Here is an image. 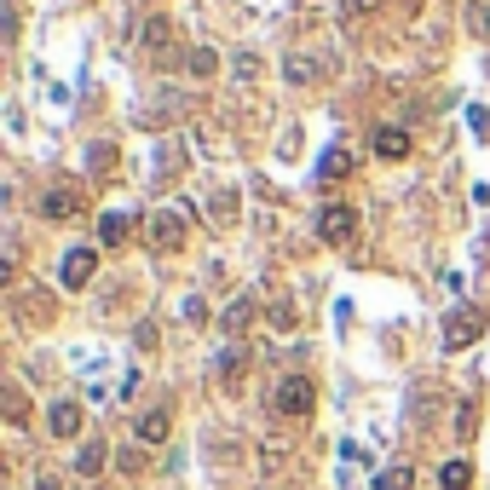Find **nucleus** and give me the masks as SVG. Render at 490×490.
Masks as SVG:
<instances>
[{
	"mask_svg": "<svg viewBox=\"0 0 490 490\" xmlns=\"http://www.w3.org/2000/svg\"><path fill=\"white\" fill-rule=\"evenodd\" d=\"M58 277H64V289H87L92 277H99V248H70L64 255V265H58Z\"/></svg>",
	"mask_w": 490,
	"mask_h": 490,
	"instance_id": "nucleus-5",
	"label": "nucleus"
},
{
	"mask_svg": "<svg viewBox=\"0 0 490 490\" xmlns=\"http://www.w3.org/2000/svg\"><path fill=\"white\" fill-rule=\"evenodd\" d=\"M485 335V312L479 306H456L445 318V352H462V346H473Z\"/></svg>",
	"mask_w": 490,
	"mask_h": 490,
	"instance_id": "nucleus-2",
	"label": "nucleus"
},
{
	"mask_svg": "<svg viewBox=\"0 0 490 490\" xmlns=\"http://www.w3.org/2000/svg\"><path fill=\"white\" fill-rule=\"evenodd\" d=\"M6 421H24V392L6 387Z\"/></svg>",
	"mask_w": 490,
	"mask_h": 490,
	"instance_id": "nucleus-23",
	"label": "nucleus"
},
{
	"mask_svg": "<svg viewBox=\"0 0 490 490\" xmlns=\"http://www.w3.org/2000/svg\"><path fill=\"white\" fill-rule=\"evenodd\" d=\"M318 173H323V179H346V173H352V150H323V162H318Z\"/></svg>",
	"mask_w": 490,
	"mask_h": 490,
	"instance_id": "nucleus-16",
	"label": "nucleus"
},
{
	"mask_svg": "<svg viewBox=\"0 0 490 490\" xmlns=\"http://www.w3.org/2000/svg\"><path fill=\"white\" fill-rule=\"evenodd\" d=\"M283 75H289L294 87H312V82L323 75V64H318L312 53H289V58H283Z\"/></svg>",
	"mask_w": 490,
	"mask_h": 490,
	"instance_id": "nucleus-8",
	"label": "nucleus"
},
{
	"mask_svg": "<svg viewBox=\"0 0 490 490\" xmlns=\"http://www.w3.org/2000/svg\"><path fill=\"white\" fill-rule=\"evenodd\" d=\"M168 41H173V24L168 18H145V24H139V46H145V53H162Z\"/></svg>",
	"mask_w": 490,
	"mask_h": 490,
	"instance_id": "nucleus-11",
	"label": "nucleus"
},
{
	"mask_svg": "<svg viewBox=\"0 0 490 490\" xmlns=\"http://www.w3.org/2000/svg\"><path fill=\"white\" fill-rule=\"evenodd\" d=\"M191 70H197V75H214V70H219V53H214V46H197V53H191Z\"/></svg>",
	"mask_w": 490,
	"mask_h": 490,
	"instance_id": "nucleus-19",
	"label": "nucleus"
},
{
	"mask_svg": "<svg viewBox=\"0 0 490 490\" xmlns=\"http://www.w3.org/2000/svg\"><path fill=\"white\" fill-rule=\"evenodd\" d=\"M41 214L46 219H75V214H82V197H75V191H46L41 197Z\"/></svg>",
	"mask_w": 490,
	"mask_h": 490,
	"instance_id": "nucleus-9",
	"label": "nucleus"
},
{
	"mask_svg": "<svg viewBox=\"0 0 490 490\" xmlns=\"http://www.w3.org/2000/svg\"><path fill=\"white\" fill-rule=\"evenodd\" d=\"M248 318H255V300H231V306L219 312V329L236 335V329H248Z\"/></svg>",
	"mask_w": 490,
	"mask_h": 490,
	"instance_id": "nucleus-14",
	"label": "nucleus"
},
{
	"mask_svg": "<svg viewBox=\"0 0 490 490\" xmlns=\"http://www.w3.org/2000/svg\"><path fill=\"white\" fill-rule=\"evenodd\" d=\"M214 219H236V191H219L214 197Z\"/></svg>",
	"mask_w": 490,
	"mask_h": 490,
	"instance_id": "nucleus-21",
	"label": "nucleus"
},
{
	"mask_svg": "<svg viewBox=\"0 0 490 490\" xmlns=\"http://www.w3.org/2000/svg\"><path fill=\"white\" fill-rule=\"evenodd\" d=\"M352 231H358V208H346V202H329V208L318 214V236L323 243H352Z\"/></svg>",
	"mask_w": 490,
	"mask_h": 490,
	"instance_id": "nucleus-4",
	"label": "nucleus"
},
{
	"mask_svg": "<svg viewBox=\"0 0 490 490\" xmlns=\"http://www.w3.org/2000/svg\"><path fill=\"white\" fill-rule=\"evenodd\" d=\"M185 231H191V219H185L179 208H162V214H150V226H145V236H150V248H179L185 243Z\"/></svg>",
	"mask_w": 490,
	"mask_h": 490,
	"instance_id": "nucleus-3",
	"label": "nucleus"
},
{
	"mask_svg": "<svg viewBox=\"0 0 490 490\" xmlns=\"http://www.w3.org/2000/svg\"><path fill=\"white\" fill-rule=\"evenodd\" d=\"M219 375H226V381H243V370H248V352L243 346H226V352H219V363H214Z\"/></svg>",
	"mask_w": 490,
	"mask_h": 490,
	"instance_id": "nucleus-17",
	"label": "nucleus"
},
{
	"mask_svg": "<svg viewBox=\"0 0 490 490\" xmlns=\"http://www.w3.org/2000/svg\"><path fill=\"white\" fill-rule=\"evenodd\" d=\"M236 75H243V82H255V75H260V58H255V53H236Z\"/></svg>",
	"mask_w": 490,
	"mask_h": 490,
	"instance_id": "nucleus-22",
	"label": "nucleus"
},
{
	"mask_svg": "<svg viewBox=\"0 0 490 490\" xmlns=\"http://www.w3.org/2000/svg\"><path fill=\"white\" fill-rule=\"evenodd\" d=\"M438 485H445V490H473V462H467V456L445 462V467H438Z\"/></svg>",
	"mask_w": 490,
	"mask_h": 490,
	"instance_id": "nucleus-12",
	"label": "nucleus"
},
{
	"mask_svg": "<svg viewBox=\"0 0 490 490\" xmlns=\"http://www.w3.org/2000/svg\"><path fill=\"white\" fill-rule=\"evenodd\" d=\"M104 462H110V450L92 438V445H82V456H75V473H82V479H92V473H104Z\"/></svg>",
	"mask_w": 490,
	"mask_h": 490,
	"instance_id": "nucleus-13",
	"label": "nucleus"
},
{
	"mask_svg": "<svg viewBox=\"0 0 490 490\" xmlns=\"http://www.w3.org/2000/svg\"><path fill=\"white\" fill-rule=\"evenodd\" d=\"M168 433H173V416H168V409H150V416L139 421V445H168Z\"/></svg>",
	"mask_w": 490,
	"mask_h": 490,
	"instance_id": "nucleus-10",
	"label": "nucleus"
},
{
	"mask_svg": "<svg viewBox=\"0 0 490 490\" xmlns=\"http://www.w3.org/2000/svg\"><path fill=\"white\" fill-rule=\"evenodd\" d=\"M185 318H191V323H202V318H208V306H202L197 294H185Z\"/></svg>",
	"mask_w": 490,
	"mask_h": 490,
	"instance_id": "nucleus-24",
	"label": "nucleus"
},
{
	"mask_svg": "<svg viewBox=\"0 0 490 490\" xmlns=\"http://www.w3.org/2000/svg\"><path fill=\"white\" fill-rule=\"evenodd\" d=\"M473 35H490V0H473Z\"/></svg>",
	"mask_w": 490,
	"mask_h": 490,
	"instance_id": "nucleus-20",
	"label": "nucleus"
},
{
	"mask_svg": "<svg viewBox=\"0 0 490 490\" xmlns=\"http://www.w3.org/2000/svg\"><path fill=\"white\" fill-rule=\"evenodd\" d=\"M409 150H416V145H409L404 128H375V156H387V162H404Z\"/></svg>",
	"mask_w": 490,
	"mask_h": 490,
	"instance_id": "nucleus-7",
	"label": "nucleus"
},
{
	"mask_svg": "<svg viewBox=\"0 0 490 490\" xmlns=\"http://www.w3.org/2000/svg\"><path fill=\"white\" fill-rule=\"evenodd\" d=\"M409 485H416V473H409V467H387L381 479H375V490H409Z\"/></svg>",
	"mask_w": 490,
	"mask_h": 490,
	"instance_id": "nucleus-18",
	"label": "nucleus"
},
{
	"mask_svg": "<svg viewBox=\"0 0 490 490\" xmlns=\"http://www.w3.org/2000/svg\"><path fill=\"white\" fill-rule=\"evenodd\" d=\"M82 404H75V399H64V404H53V409H46V433H53V438H75V433H82Z\"/></svg>",
	"mask_w": 490,
	"mask_h": 490,
	"instance_id": "nucleus-6",
	"label": "nucleus"
},
{
	"mask_svg": "<svg viewBox=\"0 0 490 490\" xmlns=\"http://www.w3.org/2000/svg\"><path fill=\"white\" fill-rule=\"evenodd\" d=\"M312 404H318V387H312L306 375H283L277 392H272V409H277V416H312Z\"/></svg>",
	"mask_w": 490,
	"mask_h": 490,
	"instance_id": "nucleus-1",
	"label": "nucleus"
},
{
	"mask_svg": "<svg viewBox=\"0 0 490 490\" xmlns=\"http://www.w3.org/2000/svg\"><path fill=\"white\" fill-rule=\"evenodd\" d=\"M370 6H375V0H346V12H352V18H363Z\"/></svg>",
	"mask_w": 490,
	"mask_h": 490,
	"instance_id": "nucleus-25",
	"label": "nucleus"
},
{
	"mask_svg": "<svg viewBox=\"0 0 490 490\" xmlns=\"http://www.w3.org/2000/svg\"><path fill=\"white\" fill-rule=\"evenodd\" d=\"M99 243H104V248H121V243H128V214H104V219H99Z\"/></svg>",
	"mask_w": 490,
	"mask_h": 490,
	"instance_id": "nucleus-15",
	"label": "nucleus"
}]
</instances>
